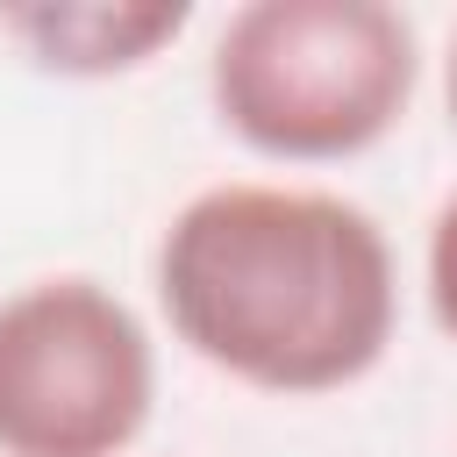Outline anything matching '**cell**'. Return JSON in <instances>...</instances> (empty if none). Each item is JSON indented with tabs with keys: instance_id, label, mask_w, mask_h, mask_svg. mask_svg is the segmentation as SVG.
I'll return each mask as SVG.
<instances>
[{
	"instance_id": "1",
	"label": "cell",
	"mask_w": 457,
	"mask_h": 457,
	"mask_svg": "<svg viewBox=\"0 0 457 457\" xmlns=\"http://www.w3.org/2000/svg\"><path fill=\"white\" fill-rule=\"evenodd\" d=\"M164 328L221 378L278 400L343 393L400 328V264L371 207L328 186L228 179L193 193L157 250Z\"/></svg>"
},
{
	"instance_id": "5",
	"label": "cell",
	"mask_w": 457,
	"mask_h": 457,
	"mask_svg": "<svg viewBox=\"0 0 457 457\" xmlns=\"http://www.w3.org/2000/svg\"><path fill=\"white\" fill-rule=\"evenodd\" d=\"M421 293L436 328L457 343V186L443 193V207L428 214V243H421Z\"/></svg>"
},
{
	"instance_id": "3",
	"label": "cell",
	"mask_w": 457,
	"mask_h": 457,
	"mask_svg": "<svg viewBox=\"0 0 457 457\" xmlns=\"http://www.w3.org/2000/svg\"><path fill=\"white\" fill-rule=\"evenodd\" d=\"M157 414L150 321L86 271L0 293V457H129Z\"/></svg>"
},
{
	"instance_id": "2",
	"label": "cell",
	"mask_w": 457,
	"mask_h": 457,
	"mask_svg": "<svg viewBox=\"0 0 457 457\" xmlns=\"http://www.w3.org/2000/svg\"><path fill=\"white\" fill-rule=\"evenodd\" d=\"M421 86V36L393 0H250L214 29V121L271 164L378 150Z\"/></svg>"
},
{
	"instance_id": "4",
	"label": "cell",
	"mask_w": 457,
	"mask_h": 457,
	"mask_svg": "<svg viewBox=\"0 0 457 457\" xmlns=\"http://www.w3.org/2000/svg\"><path fill=\"white\" fill-rule=\"evenodd\" d=\"M186 0H36L0 7V36L50 79H121L186 36Z\"/></svg>"
},
{
	"instance_id": "6",
	"label": "cell",
	"mask_w": 457,
	"mask_h": 457,
	"mask_svg": "<svg viewBox=\"0 0 457 457\" xmlns=\"http://www.w3.org/2000/svg\"><path fill=\"white\" fill-rule=\"evenodd\" d=\"M443 107H450V129H457V29H450V50H443Z\"/></svg>"
}]
</instances>
